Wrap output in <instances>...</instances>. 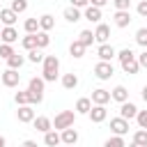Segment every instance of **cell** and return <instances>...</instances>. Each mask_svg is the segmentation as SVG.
Listing matches in <instances>:
<instances>
[{
    "label": "cell",
    "instance_id": "obj_6",
    "mask_svg": "<svg viewBox=\"0 0 147 147\" xmlns=\"http://www.w3.org/2000/svg\"><path fill=\"white\" fill-rule=\"evenodd\" d=\"M131 21H133V18H131V11H129V9H115V14H113V23H115L117 28H129Z\"/></svg>",
    "mask_w": 147,
    "mask_h": 147
},
{
    "label": "cell",
    "instance_id": "obj_12",
    "mask_svg": "<svg viewBox=\"0 0 147 147\" xmlns=\"http://www.w3.org/2000/svg\"><path fill=\"white\" fill-rule=\"evenodd\" d=\"M94 39H96L99 44H108V39H110V25H106V23H96Z\"/></svg>",
    "mask_w": 147,
    "mask_h": 147
},
{
    "label": "cell",
    "instance_id": "obj_22",
    "mask_svg": "<svg viewBox=\"0 0 147 147\" xmlns=\"http://www.w3.org/2000/svg\"><path fill=\"white\" fill-rule=\"evenodd\" d=\"M16 18H18V14L14 9H0V23L2 25H14Z\"/></svg>",
    "mask_w": 147,
    "mask_h": 147
},
{
    "label": "cell",
    "instance_id": "obj_51",
    "mask_svg": "<svg viewBox=\"0 0 147 147\" xmlns=\"http://www.w3.org/2000/svg\"><path fill=\"white\" fill-rule=\"evenodd\" d=\"M0 85H2V78H0Z\"/></svg>",
    "mask_w": 147,
    "mask_h": 147
},
{
    "label": "cell",
    "instance_id": "obj_48",
    "mask_svg": "<svg viewBox=\"0 0 147 147\" xmlns=\"http://www.w3.org/2000/svg\"><path fill=\"white\" fill-rule=\"evenodd\" d=\"M129 147H147V145H140V142H136V140H131V145Z\"/></svg>",
    "mask_w": 147,
    "mask_h": 147
},
{
    "label": "cell",
    "instance_id": "obj_39",
    "mask_svg": "<svg viewBox=\"0 0 147 147\" xmlns=\"http://www.w3.org/2000/svg\"><path fill=\"white\" fill-rule=\"evenodd\" d=\"M11 55H14V46H11V44H0V57L7 60V57H11Z\"/></svg>",
    "mask_w": 147,
    "mask_h": 147
},
{
    "label": "cell",
    "instance_id": "obj_4",
    "mask_svg": "<svg viewBox=\"0 0 147 147\" xmlns=\"http://www.w3.org/2000/svg\"><path fill=\"white\" fill-rule=\"evenodd\" d=\"M113 74H115L113 62H103V60H99V62L94 64V76H96L99 80H110Z\"/></svg>",
    "mask_w": 147,
    "mask_h": 147
},
{
    "label": "cell",
    "instance_id": "obj_15",
    "mask_svg": "<svg viewBox=\"0 0 147 147\" xmlns=\"http://www.w3.org/2000/svg\"><path fill=\"white\" fill-rule=\"evenodd\" d=\"M0 39H2V44H14V41L18 39L16 28H14V25H5V28L0 30Z\"/></svg>",
    "mask_w": 147,
    "mask_h": 147
},
{
    "label": "cell",
    "instance_id": "obj_11",
    "mask_svg": "<svg viewBox=\"0 0 147 147\" xmlns=\"http://www.w3.org/2000/svg\"><path fill=\"white\" fill-rule=\"evenodd\" d=\"M83 18L90 21V23H101V9L94 7V5H87V7L83 9Z\"/></svg>",
    "mask_w": 147,
    "mask_h": 147
},
{
    "label": "cell",
    "instance_id": "obj_46",
    "mask_svg": "<svg viewBox=\"0 0 147 147\" xmlns=\"http://www.w3.org/2000/svg\"><path fill=\"white\" fill-rule=\"evenodd\" d=\"M21 147H39V145H37L34 140H23V145H21Z\"/></svg>",
    "mask_w": 147,
    "mask_h": 147
},
{
    "label": "cell",
    "instance_id": "obj_18",
    "mask_svg": "<svg viewBox=\"0 0 147 147\" xmlns=\"http://www.w3.org/2000/svg\"><path fill=\"white\" fill-rule=\"evenodd\" d=\"M60 136H62V145H76V142H78V131H76L74 126L60 131Z\"/></svg>",
    "mask_w": 147,
    "mask_h": 147
},
{
    "label": "cell",
    "instance_id": "obj_38",
    "mask_svg": "<svg viewBox=\"0 0 147 147\" xmlns=\"http://www.w3.org/2000/svg\"><path fill=\"white\" fill-rule=\"evenodd\" d=\"M117 57H119V62H126V60L136 57V53H133L131 48H122V51H117Z\"/></svg>",
    "mask_w": 147,
    "mask_h": 147
},
{
    "label": "cell",
    "instance_id": "obj_37",
    "mask_svg": "<svg viewBox=\"0 0 147 147\" xmlns=\"http://www.w3.org/2000/svg\"><path fill=\"white\" fill-rule=\"evenodd\" d=\"M133 140L140 142V145H147V129H138V131H133Z\"/></svg>",
    "mask_w": 147,
    "mask_h": 147
},
{
    "label": "cell",
    "instance_id": "obj_24",
    "mask_svg": "<svg viewBox=\"0 0 147 147\" xmlns=\"http://www.w3.org/2000/svg\"><path fill=\"white\" fill-rule=\"evenodd\" d=\"M90 110H92V99L80 96V99L76 101V113H78V115H87Z\"/></svg>",
    "mask_w": 147,
    "mask_h": 147
},
{
    "label": "cell",
    "instance_id": "obj_36",
    "mask_svg": "<svg viewBox=\"0 0 147 147\" xmlns=\"http://www.w3.org/2000/svg\"><path fill=\"white\" fill-rule=\"evenodd\" d=\"M9 9H14L16 14H23L28 9V0H11V7Z\"/></svg>",
    "mask_w": 147,
    "mask_h": 147
},
{
    "label": "cell",
    "instance_id": "obj_43",
    "mask_svg": "<svg viewBox=\"0 0 147 147\" xmlns=\"http://www.w3.org/2000/svg\"><path fill=\"white\" fill-rule=\"evenodd\" d=\"M138 62H140V69H147V48H142V53H138Z\"/></svg>",
    "mask_w": 147,
    "mask_h": 147
},
{
    "label": "cell",
    "instance_id": "obj_35",
    "mask_svg": "<svg viewBox=\"0 0 147 147\" xmlns=\"http://www.w3.org/2000/svg\"><path fill=\"white\" fill-rule=\"evenodd\" d=\"M136 44L142 46V48H147V28H138L136 30Z\"/></svg>",
    "mask_w": 147,
    "mask_h": 147
},
{
    "label": "cell",
    "instance_id": "obj_44",
    "mask_svg": "<svg viewBox=\"0 0 147 147\" xmlns=\"http://www.w3.org/2000/svg\"><path fill=\"white\" fill-rule=\"evenodd\" d=\"M90 5V0H71V7H78V9H85Z\"/></svg>",
    "mask_w": 147,
    "mask_h": 147
},
{
    "label": "cell",
    "instance_id": "obj_13",
    "mask_svg": "<svg viewBox=\"0 0 147 147\" xmlns=\"http://www.w3.org/2000/svg\"><path fill=\"white\" fill-rule=\"evenodd\" d=\"M96 55H99V60H103V62H110V60L117 55V51H115L110 44H99V48H96Z\"/></svg>",
    "mask_w": 147,
    "mask_h": 147
},
{
    "label": "cell",
    "instance_id": "obj_14",
    "mask_svg": "<svg viewBox=\"0 0 147 147\" xmlns=\"http://www.w3.org/2000/svg\"><path fill=\"white\" fill-rule=\"evenodd\" d=\"M32 126H34L37 131L46 133V131H51V129H53V119H51V117H46V115H39V117H34V119H32Z\"/></svg>",
    "mask_w": 147,
    "mask_h": 147
},
{
    "label": "cell",
    "instance_id": "obj_45",
    "mask_svg": "<svg viewBox=\"0 0 147 147\" xmlns=\"http://www.w3.org/2000/svg\"><path fill=\"white\" fill-rule=\"evenodd\" d=\"M90 5H94V7H99V9H101V7H106V5H108V0H90Z\"/></svg>",
    "mask_w": 147,
    "mask_h": 147
},
{
    "label": "cell",
    "instance_id": "obj_29",
    "mask_svg": "<svg viewBox=\"0 0 147 147\" xmlns=\"http://www.w3.org/2000/svg\"><path fill=\"white\" fill-rule=\"evenodd\" d=\"M103 147H126V142H124V136H110L106 142H103Z\"/></svg>",
    "mask_w": 147,
    "mask_h": 147
},
{
    "label": "cell",
    "instance_id": "obj_47",
    "mask_svg": "<svg viewBox=\"0 0 147 147\" xmlns=\"http://www.w3.org/2000/svg\"><path fill=\"white\" fill-rule=\"evenodd\" d=\"M140 96H142V101H145V103H147V85H145V87H142V92H140Z\"/></svg>",
    "mask_w": 147,
    "mask_h": 147
},
{
    "label": "cell",
    "instance_id": "obj_41",
    "mask_svg": "<svg viewBox=\"0 0 147 147\" xmlns=\"http://www.w3.org/2000/svg\"><path fill=\"white\" fill-rule=\"evenodd\" d=\"M115 9H131V0H113Z\"/></svg>",
    "mask_w": 147,
    "mask_h": 147
},
{
    "label": "cell",
    "instance_id": "obj_40",
    "mask_svg": "<svg viewBox=\"0 0 147 147\" xmlns=\"http://www.w3.org/2000/svg\"><path fill=\"white\" fill-rule=\"evenodd\" d=\"M136 122H138V126H140V129H147V110H138Z\"/></svg>",
    "mask_w": 147,
    "mask_h": 147
},
{
    "label": "cell",
    "instance_id": "obj_7",
    "mask_svg": "<svg viewBox=\"0 0 147 147\" xmlns=\"http://www.w3.org/2000/svg\"><path fill=\"white\" fill-rule=\"evenodd\" d=\"M87 117H90L94 124H101V122H106V117H108V110H106V106L92 103V110L87 113Z\"/></svg>",
    "mask_w": 147,
    "mask_h": 147
},
{
    "label": "cell",
    "instance_id": "obj_27",
    "mask_svg": "<svg viewBox=\"0 0 147 147\" xmlns=\"http://www.w3.org/2000/svg\"><path fill=\"white\" fill-rule=\"evenodd\" d=\"M69 53H71V57H76V60H78V57H83V55H85V46H83V44L76 39V41H71Z\"/></svg>",
    "mask_w": 147,
    "mask_h": 147
},
{
    "label": "cell",
    "instance_id": "obj_21",
    "mask_svg": "<svg viewBox=\"0 0 147 147\" xmlns=\"http://www.w3.org/2000/svg\"><path fill=\"white\" fill-rule=\"evenodd\" d=\"M62 16H64V21L76 23V21H80V18H83V11H80L78 7H67V9L62 11Z\"/></svg>",
    "mask_w": 147,
    "mask_h": 147
},
{
    "label": "cell",
    "instance_id": "obj_23",
    "mask_svg": "<svg viewBox=\"0 0 147 147\" xmlns=\"http://www.w3.org/2000/svg\"><path fill=\"white\" fill-rule=\"evenodd\" d=\"M53 28H55V18H53L51 14H41V16H39V30L51 32Z\"/></svg>",
    "mask_w": 147,
    "mask_h": 147
},
{
    "label": "cell",
    "instance_id": "obj_20",
    "mask_svg": "<svg viewBox=\"0 0 147 147\" xmlns=\"http://www.w3.org/2000/svg\"><path fill=\"white\" fill-rule=\"evenodd\" d=\"M119 64H122V71H124V74H131V76H133V74H138V71H140L138 55H136V57H131V60H126V62H119Z\"/></svg>",
    "mask_w": 147,
    "mask_h": 147
},
{
    "label": "cell",
    "instance_id": "obj_25",
    "mask_svg": "<svg viewBox=\"0 0 147 147\" xmlns=\"http://www.w3.org/2000/svg\"><path fill=\"white\" fill-rule=\"evenodd\" d=\"M62 87L64 90H76L78 87V76L71 71V74H64L62 76Z\"/></svg>",
    "mask_w": 147,
    "mask_h": 147
},
{
    "label": "cell",
    "instance_id": "obj_2",
    "mask_svg": "<svg viewBox=\"0 0 147 147\" xmlns=\"http://www.w3.org/2000/svg\"><path fill=\"white\" fill-rule=\"evenodd\" d=\"M44 85H46V80H44V78H39V76L30 78V83H28L30 103H41V101H44Z\"/></svg>",
    "mask_w": 147,
    "mask_h": 147
},
{
    "label": "cell",
    "instance_id": "obj_52",
    "mask_svg": "<svg viewBox=\"0 0 147 147\" xmlns=\"http://www.w3.org/2000/svg\"><path fill=\"white\" fill-rule=\"evenodd\" d=\"M0 30H2V28H0Z\"/></svg>",
    "mask_w": 147,
    "mask_h": 147
},
{
    "label": "cell",
    "instance_id": "obj_42",
    "mask_svg": "<svg viewBox=\"0 0 147 147\" xmlns=\"http://www.w3.org/2000/svg\"><path fill=\"white\" fill-rule=\"evenodd\" d=\"M136 9H138V16H142V18H147V0H140Z\"/></svg>",
    "mask_w": 147,
    "mask_h": 147
},
{
    "label": "cell",
    "instance_id": "obj_50",
    "mask_svg": "<svg viewBox=\"0 0 147 147\" xmlns=\"http://www.w3.org/2000/svg\"><path fill=\"white\" fill-rule=\"evenodd\" d=\"M64 147H76V145H64Z\"/></svg>",
    "mask_w": 147,
    "mask_h": 147
},
{
    "label": "cell",
    "instance_id": "obj_9",
    "mask_svg": "<svg viewBox=\"0 0 147 147\" xmlns=\"http://www.w3.org/2000/svg\"><path fill=\"white\" fill-rule=\"evenodd\" d=\"M136 115H138V106H136V103H131V101L119 103V117H124V119H136Z\"/></svg>",
    "mask_w": 147,
    "mask_h": 147
},
{
    "label": "cell",
    "instance_id": "obj_49",
    "mask_svg": "<svg viewBox=\"0 0 147 147\" xmlns=\"http://www.w3.org/2000/svg\"><path fill=\"white\" fill-rule=\"evenodd\" d=\"M0 147H7V140H5V136H0Z\"/></svg>",
    "mask_w": 147,
    "mask_h": 147
},
{
    "label": "cell",
    "instance_id": "obj_16",
    "mask_svg": "<svg viewBox=\"0 0 147 147\" xmlns=\"http://www.w3.org/2000/svg\"><path fill=\"white\" fill-rule=\"evenodd\" d=\"M110 99L117 101V103H124V101H129V90H126L124 85H115V87L110 90Z\"/></svg>",
    "mask_w": 147,
    "mask_h": 147
},
{
    "label": "cell",
    "instance_id": "obj_26",
    "mask_svg": "<svg viewBox=\"0 0 147 147\" xmlns=\"http://www.w3.org/2000/svg\"><path fill=\"white\" fill-rule=\"evenodd\" d=\"M78 41H80V44L87 48V46H92L96 39H94V32H92V30H80V34H78Z\"/></svg>",
    "mask_w": 147,
    "mask_h": 147
},
{
    "label": "cell",
    "instance_id": "obj_10",
    "mask_svg": "<svg viewBox=\"0 0 147 147\" xmlns=\"http://www.w3.org/2000/svg\"><path fill=\"white\" fill-rule=\"evenodd\" d=\"M16 117H18V122H23V124H30L37 115H34V110H32V106L28 103V106H18V110H16Z\"/></svg>",
    "mask_w": 147,
    "mask_h": 147
},
{
    "label": "cell",
    "instance_id": "obj_3",
    "mask_svg": "<svg viewBox=\"0 0 147 147\" xmlns=\"http://www.w3.org/2000/svg\"><path fill=\"white\" fill-rule=\"evenodd\" d=\"M76 115H78L76 110H60V113L55 115V119H53V129H55V131H64V129L74 126Z\"/></svg>",
    "mask_w": 147,
    "mask_h": 147
},
{
    "label": "cell",
    "instance_id": "obj_17",
    "mask_svg": "<svg viewBox=\"0 0 147 147\" xmlns=\"http://www.w3.org/2000/svg\"><path fill=\"white\" fill-rule=\"evenodd\" d=\"M108 101H110V92H108V90H103V87H96V90H92V103L106 106Z\"/></svg>",
    "mask_w": 147,
    "mask_h": 147
},
{
    "label": "cell",
    "instance_id": "obj_34",
    "mask_svg": "<svg viewBox=\"0 0 147 147\" xmlns=\"http://www.w3.org/2000/svg\"><path fill=\"white\" fill-rule=\"evenodd\" d=\"M14 101H16V106H28L30 103V94H28V90H18L16 94H14Z\"/></svg>",
    "mask_w": 147,
    "mask_h": 147
},
{
    "label": "cell",
    "instance_id": "obj_33",
    "mask_svg": "<svg viewBox=\"0 0 147 147\" xmlns=\"http://www.w3.org/2000/svg\"><path fill=\"white\" fill-rule=\"evenodd\" d=\"M21 46H23L25 51H32V48H37V37H34V34H25V37L21 39Z\"/></svg>",
    "mask_w": 147,
    "mask_h": 147
},
{
    "label": "cell",
    "instance_id": "obj_19",
    "mask_svg": "<svg viewBox=\"0 0 147 147\" xmlns=\"http://www.w3.org/2000/svg\"><path fill=\"white\" fill-rule=\"evenodd\" d=\"M44 142H46L48 147H57V145H62V136H60V131H55V129L46 131V133H44Z\"/></svg>",
    "mask_w": 147,
    "mask_h": 147
},
{
    "label": "cell",
    "instance_id": "obj_1",
    "mask_svg": "<svg viewBox=\"0 0 147 147\" xmlns=\"http://www.w3.org/2000/svg\"><path fill=\"white\" fill-rule=\"evenodd\" d=\"M41 64H44V69H41V78H44L46 83L57 80V76H60V60H57V55H46Z\"/></svg>",
    "mask_w": 147,
    "mask_h": 147
},
{
    "label": "cell",
    "instance_id": "obj_8",
    "mask_svg": "<svg viewBox=\"0 0 147 147\" xmlns=\"http://www.w3.org/2000/svg\"><path fill=\"white\" fill-rule=\"evenodd\" d=\"M110 131H113L115 136H126V133H129V119H124V117H113V119H110Z\"/></svg>",
    "mask_w": 147,
    "mask_h": 147
},
{
    "label": "cell",
    "instance_id": "obj_31",
    "mask_svg": "<svg viewBox=\"0 0 147 147\" xmlns=\"http://www.w3.org/2000/svg\"><path fill=\"white\" fill-rule=\"evenodd\" d=\"M34 37H37V48H46V46L51 44V37H48V32H44V30L34 32Z\"/></svg>",
    "mask_w": 147,
    "mask_h": 147
},
{
    "label": "cell",
    "instance_id": "obj_32",
    "mask_svg": "<svg viewBox=\"0 0 147 147\" xmlns=\"http://www.w3.org/2000/svg\"><path fill=\"white\" fill-rule=\"evenodd\" d=\"M44 53H41V48H32V51H28V60L32 62V64H39V62H44Z\"/></svg>",
    "mask_w": 147,
    "mask_h": 147
},
{
    "label": "cell",
    "instance_id": "obj_53",
    "mask_svg": "<svg viewBox=\"0 0 147 147\" xmlns=\"http://www.w3.org/2000/svg\"><path fill=\"white\" fill-rule=\"evenodd\" d=\"M0 9H2V7H0Z\"/></svg>",
    "mask_w": 147,
    "mask_h": 147
},
{
    "label": "cell",
    "instance_id": "obj_28",
    "mask_svg": "<svg viewBox=\"0 0 147 147\" xmlns=\"http://www.w3.org/2000/svg\"><path fill=\"white\" fill-rule=\"evenodd\" d=\"M23 62H25V55H18V53H14L11 57H7V67L9 69H21Z\"/></svg>",
    "mask_w": 147,
    "mask_h": 147
},
{
    "label": "cell",
    "instance_id": "obj_30",
    "mask_svg": "<svg viewBox=\"0 0 147 147\" xmlns=\"http://www.w3.org/2000/svg\"><path fill=\"white\" fill-rule=\"evenodd\" d=\"M23 28H25V32H28V34H34V32H39V18H25Z\"/></svg>",
    "mask_w": 147,
    "mask_h": 147
},
{
    "label": "cell",
    "instance_id": "obj_5",
    "mask_svg": "<svg viewBox=\"0 0 147 147\" xmlns=\"http://www.w3.org/2000/svg\"><path fill=\"white\" fill-rule=\"evenodd\" d=\"M0 78H2V85H5V87H18V83H21L18 69H9V67L0 74Z\"/></svg>",
    "mask_w": 147,
    "mask_h": 147
}]
</instances>
